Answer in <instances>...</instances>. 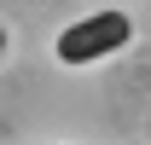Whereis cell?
I'll list each match as a JSON object with an SVG mask.
<instances>
[{
    "instance_id": "obj_1",
    "label": "cell",
    "mask_w": 151,
    "mask_h": 145,
    "mask_svg": "<svg viewBox=\"0 0 151 145\" xmlns=\"http://www.w3.org/2000/svg\"><path fill=\"white\" fill-rule=\"evenodd\" d=\"M128 41H134V18L128 12H93V18L70 23L52 52H58V64H99V58L122 52Z\"/></svg>"
},
{
    "instance_id": "obj_2",
    "label": "cell",
    "mask_w": 151,
    "mask_h": 145,
    "mask_svg": "<svg viewBox=\"0 0 151 145\" xmlns=\"http://www.w3.org/2000/svg\"><path fill=\"white\" fill-rule=\"evenodd\" d=\"M0 47H6V29H0Z\"/></svg>"
}]
</instances>
